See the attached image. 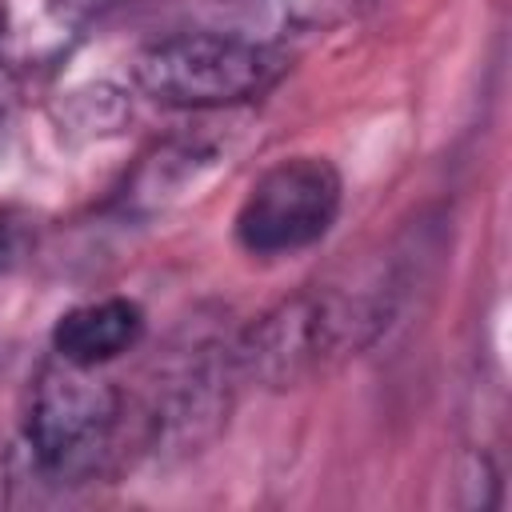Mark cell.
Segmentation results:
<instances>
[{"label": "cell", "mask_w": 512, "mask_h": 512, "mask_svg": "<svg viewBox=\"0 0 512 512\" xmlns=\"http://www.w3.org/2000/svg\"><path fill=\"white\" fill-rule=\"evenodd\" d=\"M392 308L396 288L384 280L372 288L308 284L272 304L232 340L236 376L260 388L308 384L364 352L388 328Z\"/></svg>", "instance_id": "1"}, {"label": "cell", "mask_w": 512, "mask_h": 512, "mask_svg": "<svg viewBox=\"0 0 512 512\" xmlns=\"http://www.w3.org/2000/svg\"><path fill=\"white\" fill-rule=\"evenodd\" d=\"M124 424V396L96 368L48 364L32 388V404L20 432V460L32 480L84 484L116 452Z\"/></svg>", "instance_id": "2"}, {"label": "cell", "mask_w": 512, "mask_h": 512, "mask_svg": "<svg viewBox=\"0 0 512 512\" xmlns=\"http://www.w3.org/2000/svg\"><path fill=\"white\" fill-rule=\"evenodd\" d=\"M288 72V52L236 32H176L148 44L136 64V88L176 112H216L260 100Z\"/></svg>", "instance_id": "3"}, {"label": "cell", "mask_w": 512, "mask_h": 512, "mask_svg": "<svg viewBox=\"0 0 512 512\" xmlns=\"http://www.w3.org/2000/svg\"><path fill=\"white\" fill-rule=\"evenodd\" d=\"M344 180L324 156H288L256 176L236 208V244L248 256H292L328 236L340 216Z\"/></svg>", "instance_id": "4"}, {"label": "cell", "mask_w": 512, "mask_h": 512, "mask_svg": "<svg viewBox=\"0 0 512 512\" xmlns=\"http://www.w3.org/2000/svg\"><path fill=\"white\" fill-rule=\"evenodd\" d=\"M144 336V312L128 296H104L68 308L52 324V352L64 364L76 368H100L128 348H136Z\"/></svg>", "instance_id": "5"}, {"label": "cell", "mask_w": 512, "mask_h": 512, "mask_svg": "<svg viewBox=\"0 0 512 512\" xmlns=\"http://www.w3.org/2000/svg\"><path fill=\"white\" fill-rule=\"evenodd\" d=\"M212 164H216V152L208 144L168 140L132 172V184L124 188V204H132L140 212L164 208L168 200L184 196V188H192L200 180V172L212 168Z\"/></svg>", "instance_id": "6"}, {"label": "cell", "mask_w": 512, "mask_h": 512, "mask_svg": "<svg viewBox=\"0 0 512 512\" xmlns=\"http://www.w3.org/2000/svg\"><path fill=\"white\" fill-rule=\"evenodd\" d=\"M128 116L124 96L112 84H88L64 96L60 104V128L80 132V136H100V132H116Z\"/></svg>", "instance_id": "7"}, {"label": "cell", "mask_w": 512, "mask_h": 512, "mask_svg": "<svg viewBox=\"0 0 512 512\" xmlns=\"http://www.w3.org/2000/svg\"><path fill=\"white\" fill-rule=\"evenodd\" d=\"M12 108H16V76H12V64H8V56L0 52V132L8 128V120H12Z\"/></svg>", "instance_id": "8"}, {"label": "cell", "mask_w": 512, "mask_h": 512, "mask_svg": "<svg viewBox=\"0 0 512 512\" xmlns=\"http://www.w3.org/2000/svg\"><path fill=\"white\" fill-rule=\"evenodd\" d=\"M16 252H20V224L8 212H0V272L16 260Z\"/></svg>", "instance_id": "9"}, {"label": "cell", "mask_w": 512, "mask_h": 512, "mask_svg": "<svg viewBox=\"0 0 512 512\" xmlns=\"http://www.w3.org/2000/svg\"><path fill=\"white\" fill-rule=\"evenodd\" d=\"M0 28H4V0H0Z\"/></svg>", "instance_id": "10"}]
</instances>
